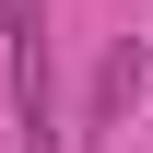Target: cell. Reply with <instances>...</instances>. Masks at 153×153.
<instances>
[{"instance_id":"1","label":"cell","mask_w":153,"mask_h":153,"mask_svg":"<svg viewBox=\"0 0 153 153\" xmlns=\"http://www.w3.org/2000/svg\"><path fill=\"white\" fill-rule=\"evenodd\" d=\"M12 106H24V153H59V82H47V24L12 36Z\"/></svg>"},{"instance_id":"2","label":"cell","mask_w":153,"mask_h":153,"mask_svg":"<svg viewBox=\"0 0 153 153\" xmlns=\"http://www.w3.org/2000/svg\"><path fill=\"white\" fill-rule=\"evenodd\" d=\"M130 94H141V47L118 36V47H106V71H94V118H82V130H118V118H130Z\"/></svg>"}]
</instances>
